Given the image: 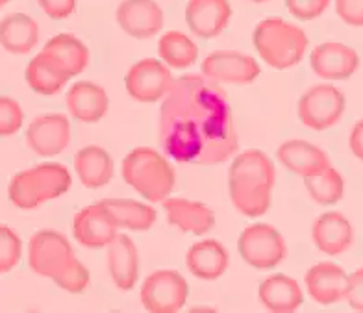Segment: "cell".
<instances>
[{"mask_svg": "<svg viewBox=\"0 0 363 313\" xmlns=\"http://www.w3.org/2000/svg\"><path fill=\"white\" fill-rule=\"evenodd\" d=\"M160 143L174 162L219 165L239 148L230 100L219 82L184 75L172 82L160 109Z\"/></svg>", "mask_w": 363, "mask_h": 313, "instance_id": "1", "label": "cell"}, {"mask_svg": "<svg viewBox=\"0 0 363 313\" xmlns=\"http://www.w3.org/2000/svg\"><path fill=\"white\" fill-rule=\"evenodd\" d=\"M277 169L262 150H245L230 165L228 191L232 204L247 217H262L271 208Z\"/></svg>", "mask_w": 363, "mask_h": 313, "instance_id": "2", "label": "cell"}, {"mask_svg": "<svg viewBox=\"0 0 363 313\" xmlns=\"http://www.w3.org/2000/svg\"><path fill=\"white\" fill-rule=\"evenodd\" d=\"M28 265L69 293H82L89 285V270L74 256L69 239L56 230H39L30 238Z\"/></svg>", "mask_w": 363, "mask_h": 313, "instance_id": "3", "label": "cell"}, {"mask_svg": "<svg viewBox=\"0 0 363 313\" xmlns=\"http://www.w3.org/2000/svg\"><path fill=\"white\" fill-rule=\"evenodd\" d=\"M72 178L62 163H39L21 171L8 185L10 202L19 209H35L71 190Z\"/></svg>", "mask_w": 363, "mask_h": 313, "instance_id": "4", "label": "cell"}, {"mask_svg": "<svg viewBox=\"0 0 363 313\" xmlns=\"http://www.w3.org/2000/svg\"><path fill=\"white\" fill-rule=\"evenodd\" d=\"M252 41L263 62L278 71L301 63L308 48L306 32L280 17L258 23L254 28Z\"/></svg>", "mask_w": 363, "mask_h": 313, "instance_id": "5", "label": "cell"}, {"mask_svg": "<svg viewBox=\"0 0 363 313\" xmlns=\"http://www.w3.org/2000/svg\"><path fill=\"white\" fill-rule=\"evenodd\" d=\"M123 180L148 202H163L174 190L177 175L158 150L138 147L123 162Z\"/></svg>", "mask_w": 363, "mask_h": 313, "instance_id": "6", "label": "cell"}, {"mask_svg": "<svg viewBox=\"0 0 363 313\" xmlns=\"http://www.w3.org/2000/svg\"><path fill=\"white\" fill-rule=\"evenodd\" d=\"M239 254L250 267L269 270L280 265L287 256V247L282 234L271 224H250L241 232L238 241Z\"/></svg>", "mask_w": 363, "mask_h": 313, "instance_id": "7", "label": "cell"}, {"mask_svg": "<svg viewBox=\"0 0 363 313\" xmlns=\"http://www.w3.org/2000/svg\"><path fill=\"white\" fill-rule=\"evenodd\" d=\"M189 297V285L186 278L172 269L154 270L148 275L139 290V299L147 312L177 313Z\"/></svg>", "mask_w": 363, "mask_h": 313, "instance_id": "8", "label": "cell"}, {"mask_svg": "<svg viewBox=\"0 0 363 313\" xmlns=\"http://www.w3.org/2000/svg\"><path fill=\"white\" fill-rule=\"evenodd\" d=\"M347 100L337 87L332 84L313 86L301 97L296 111L301 123L310 130H328L340 123L345 114Z\"/></svg>", "mask_w": 363, "mask_h": 313, "instance_id": "9", "label": "cell"}, {"mask_svg": "<svg viewBox=\"0 0 363 313\" xmlns=\"http://www.w3.org/2000/svg\"><path fill=\"white\" fill-rule=\"evenodd\" d=\"M172 75L169 65L160 60L145 57L130 67L125 76V86L128 95L141 104H154L165 99L172 86Z\"/></svg>", "mask_w": 363, "mask_h": 313, "instance_id": "10", "label": "cell"}, {"mask_svg": "<svg viewBox=\"0 0 363 313\" xmlns=\"http://www.w3.org/2000/svg\"><path fill=\"white\" fill-rule=\"evenodd\" d=\"M202 75L219 84H252L259 75L258 62L252 56L235 50H217L204 57L201 65Z\"/></svg>", "mask_w": 363, "mask_h": 313, "instance_id": "11", "label": "cell"}, {"mask_svg": "<svg viewBox=\"0 0 363 313\" xmlns=\"http://www.w3.org/2000/svg\"><path fill=\"white\" fill-rule=\"evenodd\" d=\"M71 143V123L63 114L38 115L26 130V145L43 158L62 154Z\"/></svg>", "mask_w": 363, "mask_h": 313, "instance_id": "12", "label": "cell"}, {"mask_svg": "<svg viewBox=\"0 0 363 313\" xmlns=\"http://www.w3.org/2000/svg\"><path fill=\"white\" fill-rule=\"evenodd\" d=\"M310 65L319 78L347 80L358 71L359 56L349 45L326 41L311 50Z\"/></svg>", "mask_w": 363, "mask_h": 313, "instance_id": "13", "label": "cell"}, {"mask_svg": "<svg viewBox=\"0 0 363 313\" xmlns=\"http://www.w3.org/2000/svg\"><path fill=\"white\" fill-rule=\"evenodd\" d=\"M115 17L121 28L135 39L154 38L163 28V11L154 0H123Z\"/></svg>", "mask_w": 363, "mask_h": 313, "instance_id": "14", "label": "cell"}, {"mask_svg": "<svg viewBox=\"0 0 363 313\" xmlns=\"http://www.w3.org/2000/svg\"><path fill=\"white\" fill-rule=\"evenodd\" d=\"M232 19L228 0H187L186 23L202 39L217 38L225 32Z\"/></svg>", "mask_w": 363, "mask_h": 313, "instance_id": "15", "label": "cell"}, {"mask_svg": "<svg viewBox=\"0 0 363 313\" xmlns=\"http://www.w3.org/2000/svg\"><path fill=\"white\" fill-rule=\"evenodd\" d=\"M306 290L317 304L330 306L347 300L349 291V275L337 263L323 261L311 267L306 273Z\"/></svg>", "mask_w": 363, "mask_h": 313, "instance_id": "16", "label": "cell"}, {"mask_svg": "<svg viewBox=\"0 0 363 313\" xmlns=\"http://www.w3.org/2000/svg\"><path fill=\"white\" fill-rule=\"evenodd\" d=\"M311 238L323 254L340 256L354 243V228L340 212H326L311 226Z\"/></svg>", "mask_w": 363, "mask_h": 313, "instance_id": "17", "label": "cell"}, {"mask_svg": "<svg viewBox=\"0 0 363 313\" xmlns=\"http://www.w3.org/2000/svg\"><path fill=\"white\" fill-rule=\"evenodd\" d=\"M163 209L167 215L169 224L177 226L184 234L191 236H204L216 226V214L202 202L187 199H172L167 197L163 200Z\"/></svg>", "mask_w": 363, "mask_h": 313, "instance_id": "18", "label": "cell"}, {"mask_svg": "<svg viewBox=\"0 0 363 313\" xmlns=\"http://www.w3.org/2000/svg\"><path fill=\"white\" fill-rule=\"evenodd\" d=\"M108 270L113 284L121 291L134 290L139 280V252L135 243L125 236L117 234L108 245Z\"/></svg>", "mask_w": 363, "mask_h": 313, "instance_id": "19", "label": "cell"}, {"mask_svg": "<svg viewBox=\"0 0 363 313\" xmlns=\"http://www.w3.org/2000/svg\"><path fill=\"white\" fill-rule=\"evenodd\" d=\"M72 234L82 247L104 248L108 247L117 236V226L106 217L101 204L86 206L74 215L72 221Z\"/></svg>", "mask_w": 363, "mask_h": 313, "instance_id": "20", "label": "cell"}, {"mask_svg": "<svg viewBox=\"0 0 363 313\" xmlns=\"http://www.w3.org/2000/svg\"><path fill=\"white\" fill-rule=\"evenodd\" d=\"M69 114L78 123L93 124L108 114L110 99L106 95L104 87L93 82H77L65 97Z\"/></svg>", "mask_w": 363, "mask_h": 313, "instance_id": "21", "label": "cell"}, {"mask_svg": "<svg viewBox=\"0 0 363 313\" xmlns=\"http://www.w3.org/2000/svg\"><path fill=\"white\" fill-rule=\"evenodd\" d=\"M278 162L286 167L287 171L298 176H310L317 171H323L330 165V158L323 148L310 141L302 139H289L282 143L277 150Z\"/></svg>", "mask_w": 363, "mask_h": 313, "instance_id": "22", "label": "cell"}, {"mask_svg": "<svg viewBox=\"0 0 363 313\" xmlns=\"http://www.w3.org/2000/svg\"><path fill=\"white\" fill-rule=\"evenodd\" d=\"M230 263V254L216 239H204L189 247L186 265L193 276L201 280H217L225 275Z\"/></svg>", "mask_w": 363, "mask_h": 313, "instance_id": "23", "label": "cell"}, {"mask_svg": "<svg viewBox=\"0 0 363 313\" xmlns=\"http://www.w3.org/2000/svg\"><path fill=\"white\" fill-rule=\"evenodd\" d=\"M259 302L271 312L291 313L304 302L301 285L287 275H272L263 278L258 287Z\"/></svg>", "mask_w": 363, "mask_h": 313, "instance_id": "24", "label": "cell"}, {"mask_svg": "<svg viewBox=\"0 0 363 313\" xmlns=\"http://www.w3.org/2000/svg\"><path fill=\"white\" fill-rule=\"evenodd\" d=\"M106 217L117 228L145 232L156 223V209L132 199H104L99 202Z\"/></svg>", "mask_w": 363, "mask_h": 313, "instance_id": "25", "label": "cell"}, {"mask_svg": "<svg viewBox=\"0 0 363 313\" xmlns=\"http://www.w3.org/2000/svg\"><path fill=\"white\" fill-rule=\"evenodd\" d=\"M74 171L87 190H99L113 178V160L99 145H87L74 154Z\"/></svg>", "mask_w": 363, "mask_h": 313, "instance_id": "26", "label": "cell"}, {"mask_svg": "<svg viewBox=\"0 0 363 313\" xmlns=\"http://www.w3.org/2000/svg\"><path fill=\"white\" fill-rule=\"evenodd\" d=\"M24 78H26V84L32 87V91L47 97L60 93L65 87V84L71 80L67 71L43 50L34 60H30L28 67L24 71Z\"/></svg>", "mask_w": 363, "mask_h": 313, "instance_id": "27", "label": "cell"}, {"mask_svg": "<svg viewBox=\"0 0 363 313\" xmlns=\"http://www.w3.org/2000/svg\"><path fill=\"white\" fill-rule=\"evenodd\" d=\"M39 43V26L30 15L11 13L0 21V45L11 54H28Z\"/></svg>", "mask_w": 363, "mask_h": 313, "instance_id": "28", "label": "cell"}, {"mask_svg": "<svg viewBox=\"0 0 363 313\" xmlns=\"http://www.w3.org/2000/svg\"><path fill=\"white\" fill-rule=\"evenodd\" d=\"M43 53L52 56L71 78L86 71V67L89 65V48L72 33H57L52 39H48Z\"/></svg>", "mask_w": 363, "mask_h": 313, "instance_id": "29", "label": "cell"}, {"mask_svg": "<svg viewBox=\"0 0 363 313\" xmlns=\"http://www.w3.org/2000/svg\"><path fill=\"white\" fill-rule=\"evenodd\" d=\"M162 62L171 69H189L199 60V47L182 32H165L158 43Z\"/></svg>", "mask_w": 363, "mask_h": 313, "instance_id": "30", "label": "cell"}, {"mask_svg": "<svg viewBox=\"0 0 363 313\" xmlns=\"http://www.w3.org/2000/svg\"><path fill=\"white\" fill-rule=\"evenodd\" d=\"M304 185L310 197L320 206H334L343 199L345 180L340 171L328 165L323 171L304 176Z\"/></svg>", "mask_w": 363, "mask_h": 313, "instance_id": "31", "label": "cell"}, {"mask_svg": "<svg viewBox=\"0 0 363 313\" xmlns=\"http://www.w3.org/2000/svg\"><path fill=\"white\" fill-rule=\"evenodd\" d=\"M23 256V241L10 226L0 224V275L19 265Z\"/></svg>", "mask_w": 363, "mask_h": 313, "instance_id": "32", "label": "cell"}, {"mask_svg": "<svg viewBox=\"0 0 363 313\" xmlns=\"http://www.w3.org/2000/svg\"><path fill=\"white\" fill-rule=\"evenodd\" d=\"M24 123L21 104L10 97H0V138H10L19 132Z\"/></svg>", "mask_w": 363, "mask_h": 313, "instance_id": "33", "label": "cell"}, {"mask_svg": "<svg viewBox=\"0 0 363 313\" xmlns=\"http://www.w3.org/2000/svg\"><path fill=\"white\" fill-rule=\"evenodd\" d=\"M330 0H286L287 11L298 21H313L325 13Z\"/></svg>", "mask_w": 363, "mask_h": 313, "instance_id": "34", "label": "cell"}, {"mask_svg": "<svg viewBox=\"0 0 363 313\" xmlns=\"http://www.w3.org/2000/svg\"><path fill=\"white\" fill-rule=\"evenodd\" d=\"M335 13L350 26H363V0H335Z\"/></svg>", "mask_w": 363, "mask_h": 313, "instance_id": "35", "label": "cell"}, {"mask_svg": "<svg viewBox=\"0 0 363 313\" xmlns=\"http://www.w3.org/2000/svg\"><path fill=\"white\" fill-rule=\"evenodd\" d=\"M38 4L54 21L67 19L77 10V0H38Z\"/></svg>", "mask_w": 363, "mask_h": 313, "instance_id": "36", "label": "cell"}, {"mask_svg": "<svg viewBox=\"0 0 363 313\" xmlns=\"http://www.w3.org/2000/svg\"><path fill=\"white\" fill-rule=\"evenodd\" d=\"M347 302L356 312H363V267L349 275V291H347Z\"/></svg>", "mask_w": 363, "mask_h": 313, "instance_id": "37", "label": "cell"}, {"mask_svg": "<svg viewBox=\"0 0 363 313\" xmlns=\"http://www.w3.org/2000/svg\"><path fill=\"white\" fill-rule=\"evenodd\" d=\"M349 145L354 156L363 162V119L354 124L352 132H350Z\"/></svg>", "mask_w": 363, "mask_h": 313, "instance_id": "38", "label": "cell"}, {"mask_svg": "<svg viewBox=\"0 0 363 313\" xmlns=\"http://www.w3.org/2000/svg\"><path fill=\"white\" fill-rule=\"evenodd\" d=\"M250 2H254V4H265L269 0H250Z\"/></svg>", "mask_w": 363, "mask_h": 313, "instance_id": "39", "label": "cell"}, {"mask_svg": "<svg viewBox=\"0 0 363 313\" xmlns=\"http://www.w3.org/2000/svg\"><path fill=\"white\" fill-rule=\"evenodd\" d=\"M4 4H8V2H6V0H0V8H2Z\"/></svg>", "mask_w": 363, "mask_h": 313, "instance_id": "40", "label": "cell"}, {"mask_svg": "<svg viewBox=\"0 0 363 313\" xmlns=\"http://www.w3.org/2000/svg\"><path fill=\"white\" fill-rule=\"evenodd\" d=\"M6 2H10V0H6Z\"/></svg>", "mask_w": 363, "mask_h": 313, "instance_id": "41", "label": "cell"}]
</instances>
